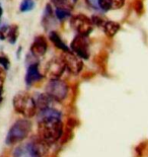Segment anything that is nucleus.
Returning <instances> with one entry per match:
<instances>
[{
    "mask_svg": "<svg viewBox=\"0 0 148 157\" xmlns=\"http://www.w3.org/2000/svg\"><path fill=\"white\" fill-rule=\"evenodd\" d=\"M39 138L48 145L56 143L61 138L63 124L61 120H48L38 122Z\"/></svg>",
    "mask_w": 148,
    "mask_h": 157,
    "instance_id": "obj_1",
    "label": "nucleus"
},
{
    "mask_svg": "<svg viewBox=\"0 0 148 157\" xmlns=\"http://www.w3.org/2000/svg\"><path fill=\"white\" fill-rule=\"evenodd\" d=\"M12 105L15 112L21 113L25 119L33 118L36 115L37 112L36 101L29 93L22 91L16 93L14 98H13Z\"/></svg>",
    "mask_w": 148,
    "mask_h": 157,
    "instance_id": "obj_2",
    "label": "nucleus"
},
{
    "mask_svg": "<svg viewBox=\"0 0 148 157\" xmlns=\"http://www.w3.org/2000/svg\"><path fill=\"white\" fill-rule=\"evenodd\" d=\"M32 130V123L26 119H21L15 121L10 127L6 136V144L14 145L23 141L29 136Z\"/></svg>",
    "mask_w": 148,
    "mask_h": 157,
    "instance_id": "obj_3",
    "label": "nucleus"
},
{
    "mask_svg": "<svg viewBox=\"0 0 148 157\" xmlns=\"http://www.w3.org/2000/svg\"><path fill=\"white\" fill-rule=\"evenodd\" d=\"M47 146L49 145L40 138L33 140L16 147L13 151V157H42L47 151Z\"/></svg>",
    "mask_w": 148,
    "mask_h": 157,
    "instance_id": "obj_4",
    "label": "nucleus"
},
{
    "mask_svg": "<svg viewBox=\"0 0 148 157\" xmlns=\"http://www.w3.org/2000/svg\"><path fill=\"white\" fill-rule=\"evenodd\" d=\"M46 93L55 101H62L68 93V86L60 79H52L46 85Z\"/></svg>",
    "mask_w": 148,
    "mask_h": 157,
    "instance_id": "obj_5",
    "label": "nucleus"
},
{
    "mask_svg": "<svg viewBox=\"0 0 148 157\" xmlns=\"http://www.w3.org/2000/svg\"><path fill=\"white\" fill-rule=\"evenodd\" d=\"M70 25H71L72 29L77 33V35L81 36H88L92 31L93 23L92 19L87 17L84 14H77L73 16L70 21Z\"/></svg>",
    "mask_w": 148,
    "mask_h": 157,
    "instance_id": "obj_6",
    "label": "nucleus"
},
{
    "mask_svg": "<svg viewBox=\"0 0 148 157\" xmlns=\"http://www.w3.org/2000/svg\"><path fill=\"white\" fill-rule=\"evenodd\" d=\"M72 53L81 59L89 58V40L86 36L77 35L70 45Z\"/></svg>",
    "mask_w": 148,
    "mask_h": 157,
    "instance_id": "obj_7",
    "label": "nucleus"
},
{
    "mask_svg": "<svg viewBox=\"0 0 148 157\" xmlns=\"http://www.w3.org/2000/svg\"><path fill=\"white\" fill-rule=\"evenodd\" d=\"M62 60L65 64L66 69L72 74H79L83 68V62L81 58L75 55L72 52H64L62 56Z\"/></svg>",
    "mask_w": 148,
    "mask_h": 157,
    "instance_id": "obj_8",
    "label": "nucleus"
},
{
    "mask_svg": "<svg viewBox=\"0 0 148 157\" xmlns=\"http://www.w3.org/2000/svg\"><path fill=\"white\" fill-rule=\"evenodd\" d=\"M66 69L65 64H64L63 60L59 58H53L48 62V64L46 65V75L52 79H59L63 74L64 70Z\"/></svg>",
    "mask_w": 148,
    "mask_h": 157,
    "instance_id": "obj_9",
    "label": "nucleus"
},
{
    "mask_svg": "<svg viewBox=\"0 0 148 157\" xmlns=\"http://www.w3.org/2000/svg\"><path fill=\"white\" fill-rule=\"evenodd\" d=\"M47 49H48V44H47L45 38L44 36H37L31 46V53L36 57H41L46 54Z\"/></svg>",
    "mask_w": 148,
    "mask_h": 157,
    "instance_id": "obj_10",
    "label": "nucleus"
},
{
    "mask_svg": "<svg viewBox=\"0 0 148 157\" xmlns=\"http://www.w3.org/2000/svg\"><path fill=\"white\" fill-rule=\"evenodd\" d=\"M42 74L39 70V63L36 64H32L28 66L26 69V74H25V83L29 85H33V83L38 82L39 80L42 79Z\"/></svg>",
    "mask_w": 148,
    "mask_h": 157,
    "instance_id": "obj_11",
    "label": "nucleus"
},
{
    "mask_svg": "<svg viewBox=\"0 0 148 157\" xmlns=\"http://www.w3.org/2000/svg\"><path fill=\"white\" fill-rule=\"evenodd\" d=\"M48 120H61V113L53 108L41 109L38 115V122L48 121Z\"/></svg>",
    "mask_w": 148,
    "mask_h": 157,
    "instance_id": "obj_12",
    "label": "nucleus"
},
{
    "mask_svg": "<svg viewBox=\"0 0 148 157\" xmlns=\"http://www.w3.org/2000/svg\"><path fill=\"white\" fill-rule=\"evenodd\" d=\"M125 3V0H99V6L103 10H115L120 9Z\"/></svg>",
    "mask_w": 148,
    "mask_h": 157,
    "instance_id": "obj_13",
    "label": "nucleus"
},
{
    "mask_svg": "<svg viewBox=\"0 0 148 157\" xmlns=\"http://www.w3.org/2000/svg\"><path fill=\"white\" fill-rule=\"evenodd\" d=\"M35 101H36L37 108H40V109H44L52 108L51 105L54 99L50 95L47 94V93H43V94H39L38 98Z\"/></svg>",
    "mask_w": 148,
    "mask_h": 157,
    "instance_id": "obj_14",
    "label": "nucleus"
},
{
    "mask_svg": "<svg viewBox=\"0 0 148 157\" xmlns=\"http://www.w3.org/2000/svg\"><path fill=\"white\" fill-rule=\"evenodd\" d=\"M106 35L109 36H114L120 31V25L115 21H105L103 25Z\"/></svg>",
    "mask_w": 148,
    "mask_h": 157,
    "instance_id": "obj_15",
    "label": "nucleus"
},
{
    "mask_svg": "<svg viewBox=\"0 0 148 157\" xmlns=\"http://www.w3.org/2000/svg\"><path fill=\"white\" fill-rule=\"evenodd\" d=\"M50 40H51L52 43L57 47V48L60 49V50H62L63 52H68L69 51L68 47H67L65 43L63 42V40L60 38V36H59L58 33H56V32H51V33H50Z\"/></svg>",
    "mask_w": 148,
    "mask_h": 157,
    "instance_id": "obj_16",
    "label": "nucleus"
},
{
    "mask_svg": "<svg viewBox=\"0 0 148 157\" xmlns=\"http://www.w3.org/2000/svg\"><path fill=\"white\" fill-rule=\"evenodd\" d=\"M51 1L54 5H56V7L67 8L69 10H71L77 3V0H51Z\"/></svg>",
    "mask_w": 148,
    "mask_h": 157,
    "instance_id": "obj_17",
    "label": "nucleus"
},
{
    "mask_svg": "<svg viewBox=\"0 0 148 157\" xmlns=\"http://www.w3.org/2000/svg\"><path fill=\"white\" fill-rule=\"evenodd\" d=\"M53 19V12H52V7L50 4H47L46 8H45V12H44V15H43V18H42V23L43 25L45 26L47 29L48 26L51 25V22Z\"/></svg>",
    "mask_w": 148,
    "mask_h": 157,
    "instance_id": "obj_18",
    "label": "nucleus"
},
{
    "mask_svg": "<svg viewBox=\"0 0 148 157\" xmlns=\"http://www.w3.org/2000/svg\"><path fill=\"white\" fill-rule=\"evenodd\" d=\"M55 14H56V17L58 18L60 21H63L71 16V10H69V9H67V8H63V7H57L55 10Z\"/></svg>",
    "mask_w": 148,
    "mask_h": 157,
    "instance_id": "obj_19",
    "label": "nucleus"
},
{
    "mask_svg": "<svg viewBox=\"0 0 148 157\" xmlns=\"http://www.w3.org/2000/svg\"><path fill=\"white\" fill-rule=\"evenodd\" d=\"M18 29L16 25H10L9 26V31H8V35H7V40L9 41L10 44H14L18 40Z\"/></svg>",
    "mask_w": 148,
    "mask_h": 157,
    "instance_id": "obj_20",
    "label": "nucleus"
},
{
    "mask_svg": "<svg viewBox=\"0 0 148 157\" xmlns=\"http://www.w3.org/2000/svg\"><path fill=\"white\" fill-rule=\"evenodd\" d=\"M35 7V1L33 0H22L19 6V10L21 12H28L31 11Z\"/></svg>",
    "mask_w": 148,
    "mask_h": 157,
    "instance_id": "obj_21",
    "label": "nucleus"
},
{
    "mask_svg": "<svg viewBox=\"0 0 148 157\" xmlns=\"http://www.w3.org/2000/svg\"><path fill=\"white\" fill-rule=\"evenodd\" d=\"M92 21L93 23V25H99V26H103V23H105V21L102 17H99V16H92Z\"/></svg>",
    "mask_w": 148,
    "mask_h": 157,
    "instance_id": "obj_22",
    "label": "nucleus"
},
{
    "mask_svg": "<svg viewBox=\"0 0 148 157\" xmlns=\"http://www.w3.org/2000/svg\"><path fill=\"white\" fill-rule=\"evenodd\" d=\"M0 64H1L4 69L7 70L8 67H9V61L8 59L6 58V57H3V56H0Z\"/></svg>",
    "mask_w": 148,
    "mask_h": 157,
    "instance_id": "obj_23",
    "label": "nucleus"
},
{
    "mask_svg": "<svg viewBox=\"0 0 148 157\" xmlns=\"http://www.w3.org/2000/svg\"><path fill=\"white\" fill-rule=\"evenodd\" d=\"M2 13H3V9H2L1 4H0V18H1V16H2Z\"/></svg>",
    "mask_w": 148,
    "mask_h": 157,
    "instance_id": "obj_24",
    "label": "nucleus"
}]
</instances>
